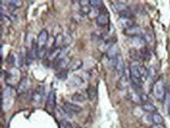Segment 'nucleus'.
I'll return each instance as SVG.
<instances>
[{
	"instance_id": "nucleus-13",
	"label": "nucleus",
	"mask_w": 170,
	"mask_h": 128,
	"mask_svg": "<svg viewBox=\"0 0 170 128\" xmlns=\"http://www.w3.org/2000/svg\"><path fill=\"white\" fill-rule=\"evenodd\" d=\"M119 47L116 44H114L112 47L110 48L109 49L107 52V57H108L109 59H114L115 57L119 55Z\"/></svg>"
},
{
	"instance_id": "nucleus-31",
	"label": "nucleus",
	"mask_w": 170,
	"mask_h": 128,
	"mask_svg": "<svg viewBox=\"0 0 170 128\" xmlns=\"http://www.w3.org/2000/svg\"><path fill=\"white\" fill-rule=\"evenodd\" d=\"M150 128H166V127H165V125H163L162 123H161V124H152Z\"/></svg>"
},
{
	"instance_id": "nucleus-6",
	"label": "nucleus",
	"mask_w": 170,
	"mask_h": 128,
	"mask_svg": "<svg viewBox=\"0 0 170 128\" xmlns=\"http://www.w3.org/2000/svg\"><path fill=\"white\" fill-rule=\"evenodd\" d=\"M113 60V66L115 70L118 72V73H122L124 70V60H123L122 56L119 54L117 56L115 57Z\"/></svg>"
},
{
	"instance_id": "nucleus-27",
	"label": "nucleus",
	"mask_w": 170,
	"mask_h": 128,
	"mask_svg": "<svg viewBox=\"0 0 170 128\" xmlns=\"http://www.w3.org/2000/svg\"><path fill=\"white\" fill-rule=\"evenodd\" d=\"M90 12H91V9L89 6H85L81 7L80 9V13L83 15H90Z\"/></svg>"
},
{
	"instance_id": "nucleus-20",
	"label": "nucleus",
	"mask_w": 170,
	"mask_h": 128,
	"mask_svg": "<svg viewBox=\"0 0 170 128\" xmlns=\"http://www.w3.org/2000/svg\"><path fill=\"white\" fill-rule=\"evenodd\" d=\"M151 121L154 123V124H161L164 122L162 116L158 113H154L151 116Z\"/></svg>"
},
{
	"instance_id": "nucleus-12",
	"label": "nucleus",
	"mask_w": 170,
	"mask_h": 128,
	"mask_svg": "<svg viewBox=\"0 0 170 128\" xmlns=\"http://www.w3.org/2000/svg\"><path fill=\"white\" fill-rule=\"evenodd\" d=\"M62 52V49L61 48H53L51 52L49 54V59L51 61H56L60 57V53Z\"/></svg>"
},
{
	"instance_id": "nucleus-29",
	"label": "nucleus",
	"mask_w": 170,
	"mask_h": 128,
	"mask_svg": "<svg viewBox=\"0 0 170 128\" xmlns=\"http://www.w3.org/2000/svg\"><path fill=\"white\" fill-rule=\"evenodd\" d=\"M1 20H2V22H4V24H5L7 26H9L11 24L10 19L4 14H1Z\"/></svg>"
},
{
	"instance_id": "nucleus-3",
	"label": "nucleus",
	"mask_w": 170,
	"mask_h": 128,
	"mask_svg": "<svg viewBox=\"0 0 170 128\" xmlns=\"http://www.w3.org/2000/svg\"><path fill=\"white\" fill-rule=\"evenodd\" d=\"M123 32H124V34L126 36L135 38V37L140 36L142 31H141V28L140 26L133 24V25H132L129 28L125 29Z\"/></svg>"
},
{
	"instance_id": "nucleus-21",
	"label": "nucleus",
	"mask_w": 170,
	"mask_h": 128,
	"mask_svg": "<svg viewBox=\"0 0 170 128\" xmlns=\"http://www.w3.org/2000/svg\"><path fill=\"white\" fill-rule=\"evenodd\" d=\"M133 43L134 45L136 47H143L144 45L145 44V40L143 39V37L141 36H138V37H135V38H133Z\"/></svg>"
},
{
	"instance_id": "nucleus-30",
	"label": "nucleus",
	"mask_w": 170,
	"mask_h": 128,
	"mask_svg": "<svg viewBox=\"0 0 170 128\" xmlns=\"http://www.w3.org/2000/svg\"><path fill=\"white\" fill-rule=\"evenodd\" d=\"M155 75H156V70H154V68L153 66L149 68V69H148V77L154 78Z\"/></svg>"
},
{
	"instance_id": "nucleus-7",
	"label": "nucleus",
	"mask_w": 170,
	"mask_h": 128,
	"mask_svg": "<svg viewBox=\"0 0 170 128\" xmlns=\"http://www.w3.org/2000/svg\"><path fill=\"white\" fill-rule=\"evenodd\" d=\"M30 86V81L28 80V78L27 77H23L21 78L20 81H19L18 84H17V88L16 91L19 94H22L26 92L28 90Z\"/></svg>"
},
{
	"instance_id": "nucleus-19",
	"label": "nucleus",
	"mask_w": 170,
	"mask_h": 128,
	"mask_svg": "<svg viewBox=\"0 0 170 128\" xmlns=\"http://www.w3.org/2000/svg\"><path fill=\"white\" fill-rule=\"evenodd\" d=\"M119 25H120L121 28H124V30L126 29V28H129V27H131L132 25H133L131 19L121 18V17L119 20Z\"/></svg>"
},
{
	"instance_id": "nucleus-9",
	"label": "nucleus",
	"mask_w": 170,
	"mask_h": 128,
	"mask_svg": "<svg viewBox=\"0 0 170 128\" xmlns=\"http://www.w3.org/2000/svg\"><path fill=\"white\" fill-rule=\"evenodd\" d=\"M49 39V32L46 30H42L38 35V47L42 48L46 46V42Z\"/></svg>"
},
{
	"instance_id": "nucleus-2",
	"label": "nucleus",
	"mask_w": 170,
	"mask_h": 128,
	"mask_svg": "<svg viewBox=\"0 0 170 128\" xmlns=\"http://www.w3.org/2000/svg\"><path fill=\"white\" fill-rule=\"evenodd\" d=\"M63 109L66 112V113L69 114V115L78 114L82 111V108L80 106L69 103V102H65L64 103Z\"/></svg>"
},
{
	"instance_id": "nucleus-26",
	"label": "nucleus",
	"mask_w": 170,
	"mask_h": 128,
	"mask_svg": "<svg viewBox=\"0 0 170 128\" xmlns=\"http://www.w3.org/2000/svg\"><path fill=\"white\" fill-rule=\"evenodd\" d=\"M103 4L102 1L101 0H90L89 1V5L94 8H97Z\"/></svg>"
},
{
	"instance_id": "nucleus-5",
	"label": "nucleus",
	"mask_w": 170,
	"mask_h": 128,
	"mask_svg": "<svg viewBox=\"0 0 170 128\" xmlns=\"http://www.w3.org/2000/svg\"><path fill=\"white\" fill-rule=\"evenodd\" d=\"M97 24L99 27H105L110 24L109 14L108 11H101L98 17H97Z\"/></svg>"
},
{
	"instance_id": "nucleus-10",
	"label": "nucleus",
	"mask_w": 170,
	"mask_h": 128,
	"mask_svg": "<svg viewBox=\"0 0 170 128\" xmlns=\"http://www.w3.org/2000/svg\"><path fill=\"white\" fill-rule=\"evenodd\" d=\"M116 86H117L118 89L120 90V91H124V90H126V88H128L129 79L126 73L122 74V76L119 79V81H118Z\"/></svg>"
},
{
	"instance_id": "nucleus-11",
	"label": "nucleus",
	"mask_w": 170,
	"mask_h": 128,
	"mask_svg": "<svg viewBox=\"0 0 170 128\" xmlns=\"http://www.w3.org/2000/svg\"><path fill=\"white\" fill-rule=\"evenodd\" d=\"M112 9L115 13H121L122 12L126 11V10H128V7L126 6V5H125L124 3L121 2H115L112 4Z\"/></svg>"
},
{
	"instance_id": "nucleus-28",
	"label": "nucleus",
	"mask_w": 170,
	"mask_h": 128,
	"mask_svg": "<svg viewBox=\"0 0 170 128\" xmlns=\"http://www.w3.org/2000/svg\"><path fill=\"white\" fill-rule=\"evenodd\" d=\"M46 46H44V47L42 48H39V49H38V58H44V57L46 56Z\"/></svg>"
},
{
	"instance_id": "nucleus-22",
	"label": "nucleus",
	"mask_w": 170,
	"mask_h": 128,
	"mask_svg": "<svg viewBox=\"0 0 170 128\" xmlns=\"http://www.w3.org/2000/svg\"><path fill=\"white\" fill-rule=\"evenodd\" d=\"M64 37L63 36L62 34H58L57 36L55 37L54 42H53V48H59L60 46V44H62L64 42Z\"/></svg>"
},
{
	"instance_id": "nucleus-14",
	"label": "nucleus",
	"mask_w": 170,
	"mask_h": 128,
	"mask_svg": "<svg viewBox=\"0 0 170 128\" xmlns=\"http://www.w3.org/2000/svg\"><path fill=\"white\" fill-rule=\"evenodd\" d=\"M86 95L82 92H77L71 96V100L75 103H84L86 100Z\"/></svg>"
},
{
	"instance_id": "nucleus-15",
	"label": "nucleus",
	"mask_w": 170,
	"mask_h": 128,
	"mask_svg": "<svg viewBox=\"0 0 170 128\" xmlns=\"http://www.w3.org/2000/svg\"><path fill=\"white\" fill-rule=\"evenodd\" d=\"M86 95H87L88 99L90 101H93L96 99L97 95V90L93 85H89L88 88H86Z\"/></svg>"
},
{
	"instance_id": "nucleus-18",
	"label": "nucleus",
	"mask_w": 170,
	"mask_h": 128,
	"mask_svg": "<svg viewBox=\"0 0 170 128\" xmlns=\"http://www.w3.org/2000/svg\"><path fill=\"white\" fill-rule=\"evenodd\" d=\"M140 107L143 109V111L147 112V113H154L157 111V108H156L155 106H154L153 104H151V103H143Z\"/></svg>"
},
{
	"instance_id": "nucleus-24",
	"label": "nucleus",
	"mask_w": 170,
	"mask_h": 128,
	"mask_svg": "<svg viewBox=\"0 0 170 128\" xmlns=\"http://www.w3.org/2000/svg\"><path fill=\"white\" fill-rule=\"evenodd\" d=\"M68 70L67 69H62V70H60V72L56 73V77L60 81H65L68 77Z\"/></svg>"
},
{
	"instance_id": "nucleus-33",
	"label": "nucleus",
	"mask_w": 170,
	"mask_h": 128,
	"mask_svg": "<svg viewBox=\"0 0 170 128\" xmlns=\"http://www.w3.org/2000/svg\"><path fill=\"white\" fill-rule=\"evenodd\" d=\"M168 113H169V114H170V103H169V104H168Z\"/></svg>"
},
{
	"instance_id": "nucleus-4",
	"label": "nucleus",
	"mask_w": 170,
	"mask_h": 128,
	"mask_svg": "<svg viewBox=\"0 0 170 128\" xmlns=\"http://www.w3.org/2000/svg\"><path fill=\"white\" fill-rule=\"evenodd\" d=\"M44 96V87L43 86H39L35 88V90L34 91V92L32 93L31 95V99L32 101L36 104H39L42 101Z\"/></svg>"
},
{
	"instance_id": "nucleus-32",
	"label": "nucleus",
	"mask_w": 170,
	"mask_h": 128,
	"mask_svg": "<svg viewBox=\"0 0 170 128\" xmlns=\"http://www.w3.org/2000/svg\"><path fill=\"white\" fill-rule=\"evenodd\" d=\"M79 3L80 4L81 7H82V6H88L87 4H89V1H79Z\"/></svg>"
},
{
	"instance_id": "nucleus-16",
	"label": "nucleus",
	"mask_w": 170,
	"mask_h": 128,
	"mask_svg": "<svg viewBox=\"0 0 170 128\" xmlns=\"http://www.w3.org/2000/svg\"><path fill=\"white\" fill-rule=\"evenodd\" d=\"M82 83H83V81H82V79L79 76L73 75L69 80L68 84H69L71 87L77 88V87H80L82 84Z\"/></svg>"
},
{
	"instance_id": "nucleus-8",
	"label": "nucleus",
	"mask_w": 170,
	"mask_h": 128,
	"mask_svg": "<svg viewBox=\"0 0 170 128\" xmlns=\"http://www.w3.org/2000/svg\"><path fill=\"white\" fill-rule=\"evenodd\" d=\"M55 106H56V93L54 91H52L49 94L47 102H46V108L48 112L51 113L52 111H53Z\"/></svg>"
},
{
	"instance_id": "nucleus-23",
	"label": "nucleus",
	"mask_w": 170,
	"mask_h": 128,
	"mask_svg": "<svg viewBox=\"0 0 170 128\" xmlns=\"http://www.w3.org/2000/svg\"><path fill=\"white\" fill-rule=\"evenodd\" d=\"M82 65H83V62H82V60L78 59V60L76 61H74V62L70 65V70H71V71H76V70H79L80 68H82Z\"/></svg>"
},
{
	"instance_id": "nucleus-25",
	"label": "nucleus",
	"mask_w": 170,
	"mask_h": 128,
	"mask_svg": "<svg viewBox=\"0 0 170 128\" xmlns=\"http://www.w3.org/2000/svg\"><path fill=\"white\" fill-rule=\"evenodd\" d=\"M9 6H12L13 8H20L22 6V1L20 0H13V1H9Z\"/></svg>"
},
{
	"instance_id": "nucleus-1",
	"label": "nucleus",
	"mask_w": 170,
	"mask_h": 128,
	"mask_svg": "<svg viewBox=\"0 0 170 128\" xmlns=\"http://www.w3.org/2000/svg\"><path fill=\"white\" fill-rule=\"evenodd\" d=\"M153 92L154 96L156 98V99L160 102H162L165 99L166 96V91H165V83L161 78L158 79L157 81L154 82L153 85Z\"/></svg>"
},
{
	"instance_id": "nucleus-17",
	"label": "nucleus",
	"mask_w": 170,
	"mask_h": 128,
	"mask_svg": "<svg viewBox=\"0 0 170 128\" xmlns=\"http://www.w3.org/2000/svg\"><path fill=\"white\" fill-rule=\"evenodd\" d=\"M13 94H14V90H13V87L8 85V86L4 88V90L2 91V101L5 100V99H10L13 95Z\"/></svg>"
}]
</instances>
